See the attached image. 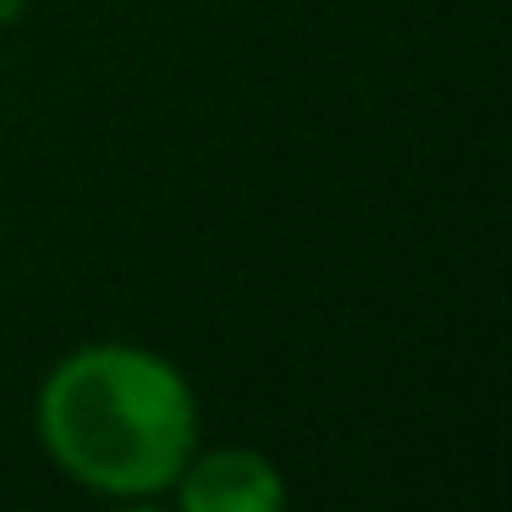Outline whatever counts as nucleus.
Returning <instances> with one entry per match:
<instances>
[{
	"label": "nucleus",
	"mask_w": 512,
	"mask_h": 512,
	"mask_svg": "<svg viewBox=\"0 0 512 512\" xmlns=\"http://www.w3.org/2000/svg\"><path fill=\"white\" fill-rule=\"evenodd\" d=\"M50 463L100 496H160L199 452V402L171 358L133 342H89L39 386Z\"/></svg>",
	"instance_id": "1"
},
{
	"label": "nucleus",
	"mask_w": 512,
	"mask_h": 512,
	"mask_svg": "<svg viewBox=\"0 0 512 512\" xmlns=\"http://www.w3.org/2000/svg\"><path fill=\"white\" fill-rule=\"evenodd\" d=\"M177 512H287V474L254 446H210L182 463Z\"/></svg>",
	"instance_id": "2"
},
{
	"label": "nucleus",
	"mask_w": 512,
	"mask_h": 512,
	"mask_svg": "<svg viewBox=\"0 0 512 512\" xmlns=\"http://www.w3.org/2000/svg\"><path fill=\"white\" fill-rule=\"evenodd\" d=\"M17 17H23V0H0V28L17 23Z\"/></svg>",
	"instance_id": "3"
},
{
	"label": "nucleus",
	"mask_w": 512,
	"mask_h": 512,
	"mask_svg": "<svg viewBox=\"0 0 512 512\" xmlns=\"http://www.w3.org/2000/svg\"><path fill=\"white\" fill-rule=\"evenodd\" d=\"M116 512H160V507H149V501L138 496V501H127V507H116Z\"/></svg>",
	"instance_id": "4"
}]
</instances>
